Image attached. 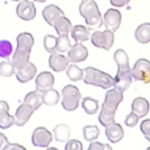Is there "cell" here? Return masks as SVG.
<instances>
[{
    "label": "cell",
    "mask_w": 150,
    "mask_h": 150,
    "mask_svg": "<svg viewBox=\"0 0 150 150\" xmlns=\"http://www.w3.org/2000/svg\"><path fill=\"white\" fill-rule=\"evenodd\" d=\"M122 99H124V95L117 88H109L107 91L105 99H104V103L101 105L100 113H99V122L103 127L115 122V115H116L117 107L120 105Z\"/></svg>",
    "instance_id": "6da1fadb"
},
{
    "label": "cell",
    "mask_w": 150,
    "mask_h": 150,
    "mask_svg": "<svg viewBox=\"0 0 150 150\" xmlns=\"http://www.w3.org/2000/svg\"><path fill=\"white\" fill-rule=\"evenodd\" d=\"M16 42H17V46H16V50L13 53L12 63L15 66V69L17 70V69L24 67L29 62L32 47L34 45V38L30 33L24 32V33H20L17 36Z\"/></svg>",
    "instance_id": "7a4b0ae2"
},
{
    "label": "cell",
    "mask_w": 150,
    "mask_h": 150,
    "mask_svg": "<svg viewBox=\"0 0 150 150\" xmlns=\"http://www.w3.org/2000/svg\"><path fill=\"white\" fill-rule=\"evenodd\" d=\"M79 13L84 18L86 24L91 28H100L103 25V16H101L96 1L93 0H82L79 5Z\"/></svg>",
    "instance_id": "3957f363"
},
{
    "label": "cell",
    "mask_w": 150,
    "mask_h": 150,
    "mask_svg": "<svg viewBox=\"0 0 150 150\" xmlns=\"http://www.w3.org/2000/svg\"><path fill=\"white\" fill-rule=\"evenodd\" d=\"M83 82L86 84L96 86V87H100L103 90H109L115 86V78L95 67H87L84 69Z\"/></svg>",
    "instance_id": "277c9868"
},
{
    "label": "cell",
    "mask_w": 150,
    "mask_h": 150,
    "mask_svg": "<svg viewBox=\"0 0 150 150\" xmlns=\"http://www.w3.org/2000/svg\"><path fill=\"white\" fill-rule=\"evenodd\" d=\"M80 101H82V95L80 91L78 90L75 86L69 84L65 86L62 90V107L65 111L73 112L79 107Z\"/></svg>",
    "instance_id": "5b68a950"
},
{
    "label": "cell",
    "mask_w": 150,
    "mask_h": 150,
    "mask_svg": "<svg viewBox=\"0 0 150 150\" xmlns=\"http://www.w3.org/2000/svg\"><path fill=\"white\" fill-rule=\"evenodd\" d=\"M115 32L105 29V30H96L91 36V42L93 46L100 47L104 50H109L115 42Z\"/></svg>",
    "instance_id": "8992f818"
},
{
    "label": "cell",
    "mask_w": 150,
    "mask_h": 150,
    "mask_svg": "<svg viewBox=\"0 0 150 150\" xmlns=\"http://www.w3.org/2000/svg\"><path fill=\"white\" fill-rule=\"evenodd\" d=\"M53 133L44 127H38L33 130L32 134V144L36 148H49L53 141Z\"/></svg>",
    "instance_id": "52a82bcc"
},
{
    "label": "cell",
    "mask_w": 150,
    "mask_h": 150,
    "mask_svg": "<svg viewBox=\"0 0 150 150\" xmlns=\"http://www.w3.org/2000/svg\"><path fill=\"white\" fill-rule=\"evenodd\" d=\"M133 79L144 83H150V62L145 58H141L136 62L132 69Z\"/></svg>",
    "instance_id": "ba28073f"
},
{
    "label": "cell",
    "mask_w": 150,
    "mask_h": 150,
    "mask_svg": "<svg viewBox=\"0 0 150 150\" xmlns=\"http://www.w3.org/2000/svg\"><path fill=\"white\" fill-rule=\"evenodd\" d=\"M36 7H34L33 1H29V0H21L18 1L17 7H16V15L18 18L24 21H32L36 17Z\"/></svg>",
    "instance_id": "9c48e42d"
},
{
    "label": "cell",
    "mask_w": 150,
    "mask_h": 150,
    "mask_svg": "<svg viewBox=\"0 0 150 150\" xmlns=\"http://www.w3.org/2000/svg\"><path fill=\"white\" fill-rule=\"evenodd\" d=\"M34 111H36V109H34L30 104L25 103V101L21 103L20 105H18V108L16 109L15 124L17 125V127H24V125L28 122V120L32 117V115H33Z\"/></svg>",
    "instance_id": "30bf717a"
},
{
    "label": "cell",
    "mask_w": 150,
    "mask_h": 150,
    "mask_svg": "<svg viewBox=\"0 0 150 150\" xmlns=\"http://www.w3.org/2000/svg\"><path fill=\"white\" fill-rule=\"evenodd\" d=\"M133 82V75H132V70H117V74L115 76V88H117L119 91L124 92L128 88L130 87Z\"/></svg>",
    "instance_id": "8fae6325"
},
{
    "label": "cell",
    "mask_w": 150,
    "mask_h": 150,
    "mask_svg": "<svg viewBox=\"0 0 150 150\" xmlns=\"http://www.w3.org/2000/svg\"><path fill=\"white\" fill-rule=\"evenodd\" d=\"M103 23L107 26V29L116 32L120 28V24H121V13H120V11H117L116 8L108 9L103 17Z\"/></svg>",
    "instance_id": "7c38bea8"
},
{
    "label": "cell",
    "mask_w": 150,
    "mask_h": 150,
    "mask_svg": "<svg viewBox=\"0 0 150 150\" xmlns=\"http://www.w3.org/2000/svg\"><path fill=\"white\" fill-rule=\"evenodd\" d=\"M87 57H88V50L86 46H83L82 42H76L67 52V58L71 63L83 62V61L87 59Z\"/></svg>",
    "instance_id": "4fadbf2b"
},
{
    "label": "cell",
    "mask_w": 150,
    "mask_h": 150,
    "mask_svg": "<svg viewBox=\"0 0 150 150\" xmlns=\"http://www.w3.org/2000/svg\"><path fill=\"white\" fill-rule=\"evenodd\" d=\"M69 61L67 57L62 54V53H52L49 57V66L53 71H57V73H62V71L67 70L69 67Z\"/></svg>",
    "instance_id": "5bb4252c"
},
{
    "label": "cell",
    "mask_w": 150,
    "mask_h": 150,
    "mask_svg": "<svg viewBox=\"0 0 150 150\" xmlns=\"http://www.w3.org/2000/svg\"><path fill=\"white\" fill-rule=\"evenodd\" d=\"M16 78L20 83H28L37 75V67L32 62H28L24 67L16 70Z\"/></svg>",
    "instance_id": "9a60e30c"
},
{
    "label": "cell",
    "mask_w": 150,
    "mask_h": 150,
    "mask_svg": "<svg viewBox=\"0 0 150 150\" xmlns=\"http://www.w3.org/2000/svg\"><path fill=\"white\" fill-rule=\"evenodd\" d=\"M63 15H65L63 11L55 4L46 5V7L44 8V11H42V17H44V20L52 26L54 25L55 21H57L58 18H59L61 16H63Z\"/></svg>",
    "instance_id": "2e32d148"
},
{
    "label": "cell",
    "mask_w": 150,
    "mask_h": 150,
    "mask_svg": "<svg viewBox=\"0 0 150 150\" xmlns=\"http://www.w3.org/2000/svg\"><path fill=\"white\" fill-rule=\"evenodd\" d=\"M15 124V116L9 115V105L7 101L0 100V129H8Z\"/></svg>",
    "instance_id": "e0dca14e"
},
{
    "label": "cell",
    "mask_w": 150,
    "mask_h": 150,
    "mask_svg": "<svg viewBox=\"0 0 150 150\" xmlns=\"http://www.w3.org/2000/svg\"><path fill=\"white\" fill-rule=\"evenodd\" d=\"M54 75L49 71H42L41 74H38L36 76V88L37 91L42 92V91L52 88L54 86Z\"/></svg>",
    "instance_id": "ac0fdd59"
},
{
    "label": "cell",
    "mask_w": 150,
    "mask_h": 150,
    "mask_svg": "<svg viewBox=\"0 0 150 150\" xmlns=\"http://www.w3.org/2000/svg\"><path fill=\"white\" fill-rule=\"evenodd\" d=\"M105 136L109 140V142L116 144L124 137V129L120 124L117 122H112V124L105 127Z\"/></svg>",
    "instance_id": "d6986e66"
},
{
    "label": "cell",
    "mask_w": 150,
    "mask_h": 150,
    "mask_svg": "<svg viewBox=\"0 0 150 150\" xmlns=\"http://www.w3.org/2000/svg\"><path fill=\"white\" fill-rule=\"evenodd\" d=\"M53 28L55 29L58 36H69V33H71L73 25H71V21L67 17H65V15H63L55 21Z\"/></svg>",
    "instance_id": "ffe728a7"
},
{
    "label": "cell",
    "mask_w": 150,
    "mask_h": 150,
    "mask_svg": "<svg viewBox=\"0 0 150 150\" xmlns=\"http://www.w3.org/2000/svg\"><path fill=\"white\" fill-rule=\"evenodd\" d=\"M132 112H134L140 117L146 116L149 112V101L145 98H136L132 101Z\"/></svg>",
    "instance_id": "44dd1931"
},
{
    "label": "cell",
    "mask_w": 150,
    "mask_h": 150,
    "mask_svg": "<svg viewBox=\"0 0 150 150\" xmlns=\"http://www.w3.org/2000/svg\"><path fill=\"white\" fill-rule=\"evenodd\" d=\"M41 93H42V101H44V104H46L47 107H54L55 104H58V101H59V99H61L59 92H58L57 90H54L53 87L42 91Z\"/></svg>",
    "instance_id": "7402d4cb"
},
{
    "label": "cell",
    "mask_w": 150,
    "mask_h": 150,
    "mask_svg": "<svg viewBox=\"0 0 150 150\" xmlns=\"http://www.w3.org/2000/svg\"><path fill=\"white\" fill-rule=\"evenodd\" d=\"M70 128L66 124H58L55 125V128L53 129V137H54L55 141L58 142H66L69 141V137H70Z\"/></svg>",
    "instance_id": "603a6c76"
},
{
    "label": "cell",
    "mask_w": 150,
    "mask_h": 150,
    "mask_svg": "<svg viewBox=\"0 0 150 150\" xmlns=\"http://www.w3.org/2000/svg\"><path fill=\"white\" fill-rule=\"evenodd\" d=\"M134 37L140 44H149L150 42V24L144 23L136 29Z\"/></svg>",
    "instance_id": "cb8c5ba5"
},
{
    "label": "cell",
    "mask_w": 150,
    "mask_h": 150,
    "mask_svg": "<svg viewBox=\"0 0 150 150\" xmlns=\"http://www.w3.org/2000/svg\"><path fill=\"white\" fill-rule=\"evenodd\" d=\"M71 37L75 42H84L87 41L90 37V30L86 28L84 25H75L71 29Z\"/></svg>",
    "instance_id": "d4e9b609"
},
{
    "label": "cell",
    "mask_w": 150,
    "mask_h": 150,
    "mask_svg": "<svg viewBox=\"0 0 150 150\" xmlns=\"http://www.w3.org/2000/svg\"><path fill=\"white\" fill-rule=\"evenodd\" d=\"M113 59L117 65V70H129V58L125 50L119 49L115 52L113 54Z\"/></svg>",
    "instance_id": "484cf974"
},
{
    "label": "cell",
    "mask_w": 150,
    "mask_h": 150,
    "mask_svg": "<svg viewBox=\"0 0 150 150\" xmlns=\"http://www.w3.org/2000/svg\"><path fill=\"white\" fill-rule=\"evenodd\" d=\"M24 101L28 104H30L34 109H38L41 107V104H44L42 101V93L40 91H33V92H29L28 95L25 96Z\"/></svg>",
    "instance_id": "4316f807"
},
{
    "label": "cell",
    "mask_w": 150,
    "mask_h": 150,
    "mask_svg": "<svg viewBox=\"0 0 150 150\" xmlns=\"http://www.w3.org/2000/svg\"><path fill=\"white\" fill-rule=\"evenodd\" d=\"M82 108L84 109L86 113L93 115V113H96V112H98L99 103H98V100H95V99H92V98H83Z\"/></svg>",
    "instance_id": "83f0119b"
},
{
    "label": "cell",
    "mask_w": 150,
    "mask_h": 150,
    "mask_svg": "<svg viewBox=\"0 0 150 150\" xmlns=\"http://www.w3.org/2000/svg\"><path fill=\"white\" fill-rule=\"evenodd\" d=\"M66 74H67V78L73 82H78V80H82L83 76H84V71L82 69H79L75 63L73 65H69L67 70H66Z\"/></svg>",
    "instance_id": "f1b7e54d"
},
{
    "label": "cell",
    "mask_w": 150,
    "mask_h": 150,
    "mask_svg": "<svg viewBox=\"0 0 150 150\" xmlns=\"http://www.w3.org/2000/svg\"><path fill=\"white\" fill-rule=\"evenodd\" d=\"M99 128L96 127V125H86L84 128H83V137H84L86 141H88V142H92V141H95L96 138L99 137Z\"/></svg>",
    "instance_id": "f546056e"
},
{
    "label": "cell",
    "mask_w": 150,
    "mask_h": 150,
    "mask_svg": "<svg viewBox=\"0 0 150 150\" xmlns=\"http://www.w3.org/2000/svg\"><path fill=\"white\" fill-rule=\"evenodd\" d=\"M44 47L47 53H57V37L53 34H46L44 37Z\"/></svg>",
    "instance_id": "4dcf8cb0"
},
{
    "label": "cell",
    "mask_w": 150,
    "mask_h": 150,
    "mask_svg": "<svg viewBox=\"0 0 150 150\" xmlns=\"http://www.w3.org/2000/svg\"><path fill=\"white\" fill-rule=\"evenodd\" d=\"M71 47V42L69 36H58L57 37V53H65L69 52Z\"/></svg>",
    "instance_id": "1f68e13d"
},
{
    "label": "cell",
    "mask_w": 150,
    "mask_h": 150,
    "mask_svg": "<svg viewBox=\"0 0 150 150\" xmlns=\"http://www.w3.org/2000/svg\"><path fill=\"white\" fill-rule=\"evenodd\" d=\"M13 54V46L8 40H1L0 41V58H9Z\"/></svg>",
    "instance_id": "d6a6232c"
},
{
    "label": "cell",
    "mask_w": 150,
    "mask_h": 150,
    "mask_svg": "<svg viewBox=\"0 0 150 150\" xmlns=\"http://www.w3.org/2000/svg\"><path fill=\"white\" fill-rule=\"evenodd\" d=\"M16 73V69L13 66L12 61L8 62V61H3L0 62V75L1 76H12Z\"/></svg>",
    "instance_id": "836d02e7"
},
{
    "label": "cell",
    "mask_w": 150,
    "mask_h": 150,
    "mask_svg": "<svg viewBox=\"0 0 150 150\" xmlns=\"http://www.w3.org/2000/svg\"><path fill=\"white\" fill-rule=\"evenodd\" d=\"M138 120H140V116H138V115H136L134 112H130V113L125 117V125H127V127H129V128H133V127H136V125H137Z\"/></svg>",
    "instance_id": "e575fe53"
},
{
    "label": "cell",
    "mask_w": 150,
    "mask_h": 150,
    "mask_svg": "<svg viewBox=\"0 0 150 150\" xmlns=\"http://www.w3.org/2000/svg\"><path fill=\"white\" fill-rule=\"evenodd\" d=\"M65 150H83V144L79 140H69L66 141Z\"/></svg>",
    "instance_id": "d590c367"
},
{
    "label": "cell",
    "mask_w": 150,
    "mask_h": 150,
    "mask_svg": "<svg viewBox=\"0 0 150 150\" xmlns=\"http://www.w3.org/2000/svg\"><path fill=\"white\" fill-rule=\"evenodd\" d=\"M141 132L145 136L146 140L150 142V119L144 120V121L141 122Z\"/></svg>",
    "instance_id": "8d00e7d4"
},
{
    "label": "cell",
    "mask_w": 150,
    "mask_h": 150,
    "mask_svg": "<svg viewBox=\"0 0 150 150\" xmlns=\"http://www.w3.org/2000/svg\"><path fill=\"white\" fill-rule=\"evenodd\" d=\"M88 150H112V148H111V145H108V144H101V142L92 141Z\"/></svg>",
    "instance_id": "74e56055"
},
{
    "label": "cell",
    "mask_w": 150,
    "mask_h": 150,
    "mask_svg": "<svg viewBox=\"0 0 150 150\" xmlns=\"http://www.w3.org/2000/svg\"><path fill=\"white\" fill-rule=\"evenodd\" d=\"M1 150H26V148H24L23 145H18V144H11V142H8Z\"/></svg>",
    "instance_id": "f35d334b"
},
{
    "label": "cell",
    "mask_w": 150,
    "mask_h": 150,
    "mask_svg": "<svg viewBox=\"0 0 150 150\" xmlns=\"http://www.w3.org/2000/svg\"><path fill=\"white\" fill-rule=\"evenodd\" d=\"M129 1L130 0H111V4L113 5V7H124V5H127Z\"/></svg>",
    "instance_id": "ab89813d"
},
{
    "label": "cell",
    "mask_w": 150,
    "mask_h": 150,
    "mask_svg": "<svg viewBox=\"0 0 150 150\" xmlns=\"http://www.w3.org/2000/svg\"><path fill=\"white\" fill-rule=\"evenodd\" d=\"M8 144V140H7V137H5L4 134H3L1 132H0V150H1L3 148H4L5 145Z\"/></svg>",
    "instance_id": "60d3db41"
},
{
    "label": "cell",
    "mask_w": 150,
    "mask_h": 150,
    "mask_svg": "<svg viewBox=\"0 0 150 150\" xmlns=\"http://www.w3.org/2000/svg\"><path fill=\"white\" fill-rule=\"evenodd\" d=\"M46 150H59V149H57V148H47Z\"/></svg>",
    "instance_id": "b9f144b4"
},
{
    "label": "cell",
    "mask_w": 150,
    "mask_h": 150,
    "mask_svg": "<svg viewBox=\"0 0 150 150\" xmlns=\"http://www.w3.org/2000/svg\"><path fill=\"white\" fill-rule=\"evenodd\" d=\"M34 1H37V3H44V1H46V0H34Z\"/></svg>",
    "instance_id": "7bdbcfd3"
},
{
    "label": "cell",
    "mask_w": 150,
    "mask_h": 150,
    "mask_svg": "<svg viewBox=\"0 0 150 150\" xmlns=\"http://www.w3.org/2000/svg\"><path fill=\"white\" fill-rule=\"evenodd\" d=\"M12 1H17L18 3V1H21V0H12Z\"/></svg>",
    "instance_id": "ee69618b"
},
{
    "label": "cell",
    "mask_w": 150,
    "mask_h": 150,
    "mask_svg": "<svg viewBox=\"0 0 150 150\" xmlns=\"http://www.w3.org/2000/svg\"><path fill=\"white\" fill-rule=\"evenodd\" d=\"M146 150H150V146H149V148H148V149H146Z\"/></svg>",
    "instance_id": "f6af8a7d"
}]
</instances>
